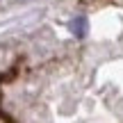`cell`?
I'll list each match as a JSON object with an SVG mask.
<instances>
[{"mask_svg":"<svg viewBox=\"0 0 123 123\" xmlns=\"http://www.w3.org/2000/svg\"><path fill=\"white\" fill-rule=\"evenodd\" d=\"M71 30H73V34L75 37H84L87 34V18H75L73 23H71Z\"/></svg>","mask_w":123,"mask_h":123,"instance_id":"cell-1","label":"cell"}]
</instances>
